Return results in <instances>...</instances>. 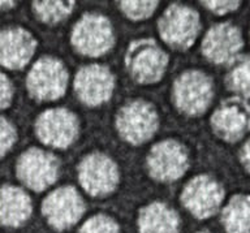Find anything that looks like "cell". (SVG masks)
Instances as JSON below:
<instances>
[{"label":"cell","instance_id":"cell-1","mask_svg":"<svg viewBox=\"0 0 250 233\" xmlns=\"http://www.w3.org/2000/svg\"><path fill=\"white\" fill-rule=\"evenodd\" d=\"M125 65L138 84H155L163 77L168 65V55L154 39H140L129 46Z\"/></svg>","mask_w":250,"mask_h":233},{"label":"cell","instance_id":"cell-2","mask_svg":"<svg viewBox=\"0 0 250 233\" xmlns=\"http://www.w3.org/2000/svg\"><path fill=\"white\" fill-rule=\"evenodd\" d=\"M159 34L175 50H188L199 33V16L195 9L183 4H172L158 22Z\"/></svg>","mask_w":250,"mask_h":233},{"label":"cell","instance_id":"cell-3","mask_svg":"<svg viewBox=\"0 0 250 233\" xmlns=\"http://www.w3.org/2000/svg\"><path fill=\"white\" fill-rule=\"evenodd\" d=\"M214 95L211 78L199 70L184 72L173 85L176 107L188 116L202 115L210 106Z\"/></svg>","mask_w":250,"mask_h":233},{"label":"cell","instance_id":"cell-4","mask_svg":"<svg viewBox=\"0 0 250 233\" xmlns=\"http://www.w3.org/2000/svg\"><path fill=\"white\" fill-rule=\"evenodd\" d=\"M68 72L59 59L44 56L35 63L27 74L26 86L37 101H56L65 93Z\"/></svg>","mask_w":250,"mask_h":233},{"label":"cell","instance_id":"cell-5","mask_svg":"<svg viewBox=\"0 0 250 233\" xmlns=\"http://www.w3.org/2000/svg\"><path fill=\"white\" fill-rule=\"evenodd\" d=\"M158 115L150 103L130 101L123 106L116 116V128L120 136L132 145L148 141L158 129Z\"/></svg>","mask_w":250,"mask_h":233},{"label":"cell","instance_id":"cell-6","mask_svg":"<svg viewBox=\"0 0 250 233\" xmlns=\"http://www.w3.org/2000/svg\"><path fill=\"white\" fill-rule=\"evenodd\" d=\"M115 42L112 26L104 16L87 13L82 16L72 31V44L86 56H101L111 50Z\"/></svg>","mask_w":250,"mask_h":233},{"label":"cell","instance_id":"cell-7","mask_svg":"<svg viewBox=\"0 0 250 233\" xmlns=\"http://www.w3.org/2000/svg\"><path fill=\"white\" fill-rule=\"evenodd\" d=\"M58 158L39 148H30L17 160V177L27 188L42 191L51 187L59 176Z\"/></svg>","mask_w":250,"mask_h":233},{"label":"cell","instance_id":"cell-8","mask_svg":"<svg viewBox=\"0 0 250 233\" xmlns=\"http://www.w3.org/2000/svg\"><path fill=\"white\" fill-rule=\"evenodd\" d=\"M78 179L90 195L103 197L115 191L119 183V171L111 158L93 152L85 156L78 166Z\"/></svg>","mask_w":250,"mask_h":233},{"label":"cell","instance_id":"cell-9","mask_svg":"<svg viewBox=\"0 0 250 233\" xmlns=\"http://www.w3.org/2000/svg\"><path fill=\"white\" fill-rule=\"evenodd\" d=\"M188 167L187 148L177 141H162L151 148L147 156L148 173L162 183H172L180 179Z\"/></svg>","mask_w":250,"mask_h":233},{"label":"cell","instance_id":"cell-10","mask_svg":"<svg viewBox=\"0 0 250 233\" xmlns=\"http://www.w3.org/2000/svg\"><path fill=\"white\" fill-rule=\"evenodd\" d=\"M78 130L77 117L65 108L47 109L35 123V132L39 140L56 148L70 146L77 138Z\"/></svg>","mask_w":250,"mask_h":233},{"label":"cell","instance_id":"cell-11","mask_svg":"<svg viewBox=\"0 0 250 233\" xmlns=\"http://www.w3.org/2000/svg\"><path fill=\"white\" fill-rule=\"evenodd\" d=\"M224 198V189L207 175L197 176L184 188L181 201L184 206L198 219H207L218 212Z\"/></svg>","mask_w":250,"mask_h":233},{"label":"cell","instance_id":"cell-12","mask_svg":"<svg viewBox=\"0 0 250 233\" xmlns=\"http://www.w3.org/2000/svg\"><path fill=\"white\" fill-rule=\"evenodd\" d=\"M215 134L227 142H236L250 132V105L241 98L224 99L211 117Z\"/></svg>","mask_w":250,"mask_h":233},{"label":"cell","instance_id":"cell-13","mask_svg":"<svg viewBox=\"0 0 250 233\" xmlns=\"http://www.w3.org/2000/svg\"><path fill=\"white\" fill-rule=\"evenodd\" d=\"M42 211L51 226L62 231L70 228L81 219L85 205L73 187H62L47 195Z\"/></svg>","mask_w":250,"mask_h":233},{"label":"cell","instance_id":"cell-14","mask_svg":"<svg viewBox=\"0 0 250 233\" xmlns=\"http://www.w3.org/2000/svg\"><path fill=\"white\" fill-rule=\"evenodd\" d=\"M244 46L241 31L230 22L216 23L207 31L202 42V54L214 64H232Z\"/></svg>","mask_w":250,"mask_h":233},{"label":"cell","instance_id":"cell-15","mask_svg":"<svg viewBox=\"0 0 250 233\" xmlns=\"http://www.w3.org/2000/svg\"><path fill=\"white\" fill-rule=\"evenodd\" d=\"M115 89V77L104 65L93 64L78 70L74 80V90L82 103L99 106L111 98Z\"/></svg>","mask_w":250,"mask_h":233},{"label":"cell","instance_id":"cell-16","mask_svg":"<svg viewBox=\"0 0 250 233\" xmlns=\"http://www.w3.org/2000/svg\"><path fill=\"white\" fill-rule=\"evenodd\" d=\"M37 42L22 27L0 30V64L8 69H21L34 55Z\"/></svg>","mask_w":250,"mask_h":233},{"label":"cell","instance_id":"cell-17","mask_svg":"<svg viewBox=\"0 0 250 233\" xmlns=\"http://www.w3.org/2000/svg\"><path fill=\"white\" fill-rule=\"evenodd\" d=\"M31 215L30 197L17 187L4 185L0 188V224L19 227Z\"/></svg>","mask_w":250,"mask_h":233},{"label":"cell","instance_id":"cell-18","mask_svg":"<svg viewBox=\"0 0 250 233\" xmlns=\"http://www.w3.org/2000/svg\"><path fill=\"white\" fill-rule=\"evenodd\" d=\"M179 216L171 207L155 202L142 209L138 219L141 233H179Z\"/></svg>","mask_w":250,"mask_h":233},{"label":"cell","instance_id":"cell-19","mask_svg":"<svg viewBox=\"0 0 250 233\" xmlns=\"http://www.w3.org/2000/svg\"><path fill=\"white\" fill-rule=\"evenodd\" d=\"M227 233H250V195H233L222 214Z\"/></svg>","mask_w":250,"mask_h":233},{"label":"cell","instance_id":"cell-20","mask_svg":"<svg viewBox=\"0 0 250 233\" xmlns=\"http://www.w3.org/2000/svg\"><path fill=\"white\" fill-rule=\"evenodd\" d=\"M226 85L230 91L250 99V56L237 58L232 63V68L226 77Z\"/></svg>","mask_w":250,"mask_h":233},{"label":"cell","instance_id":"cell-21","mask_svg":"<svg viewBox=\"0 0 250 233\" xmlns=\"http://www.w3.org/2000/svg\"><path fill=\"white\" fill-rule=\"evenodd\" d=\"M74 1H34L33 12L41 21L58 23L72 13Z\"/></svg>","mask_w":250,"mask_h":233},{"label":"cell","instance_id":"cell-22","mask_svg":"<svg viewBox=\"0 0 250 233\" xmlns=\"http://www.w3.org/2000/svg\"><path fill=\"white\" fill-rule=\"evenodd\" d=\"M120 8L128 19L133 21L148 19L158 8V1H120Z\"/></svg>","mask_w":250,"mask_h":233},{"label":"cell","instance_id":"cell-23","mask_svg":"<svg viewBox=\"0 0 250 233\" xmlns=\"http://www.w3.org/2000/svg\"><path fill=\"white\" fill-rule=\"evenodd\" d=\"M78 233H119V227L109 216L97 215L90 218Z\"/></svg>","mask_w":250,"mask_h":233},{"label":"cell","instance_id":"cell-24","mask_svg":"<svg viewBox=\"0 0 250 233\" xmlns=\"http://www.w3.org/2000/svg\"><path fill=\"white\" fill-rule=\"evenodd\" d=\"M17 134L13 125L4 117H0V158L7 154L16 142Z\"/></svg>","mask_w":250,"mask_h":233},{"label":"cell","instance_id":"cell-25","mask_svg":"<svg viewBox=\"0 0 250 233\" xmlns=\"http://www.w3.org/2000/svg\"><path fill=\"white\" fill-rule=\"evenodd\" d=\"M201 4H203L208 11H211L215 15H226V13L236 11L241 5L240 1H212V0L201 1Z\"/></svg>","mask_w":250,"mask_h":233},{"label":"cell","instance_id":"cell-26","mask_svg":"<svg viewBox=\"0 0 250 233\" xmlns=\"http://www.w3.org/2000/svg\"><path fill=\"white\" fill-rule=\"evenodd\" d=\"M12 95H13L12 84L7 76L0 72V109L7 108L11 105Z\"/></svg>","mask_w":250,"mask_h":233},{"label":"cell","instance_id":"cell-27","mask_svg":"<svg viewBox=\"0 0 250 233\" xmlns=\"http://www.w3.org/2000/svg\"><path fill=\"white\" fill-rule=\"evenodd\" d=\"M240 159L246 171L250 173V140L246 141V144L242 146V150L240 152Z\"/></svg>","mask_w":250,"mask_h":233},{"label":"cell","instance_id":"cell-28","mask_svg":"<svg viewBox=\"0 0 250 233\" xmlns=\"http://www.w3.org/2000/svg\"><path fill=\"white\" fill-rule=\"evenodd\" d=\"M15 5H16L15 1H0V12L12 9Z\"/></svg>","mask_w":250,"mask_h":233},{"label":"cell","instance_id":"cell-29","mask_svg":"<svg viewBox=\"0 0 250 233\" xmlns=\"http://www.w3.org/2000/svg\"><path fill=\"white\" fill-rule=\"evenodd\" d=\"M199 233H211V232H207V231H203V232H199Z\"/></svg>","mask_w":250,"mask_h":233}]
</instances>
